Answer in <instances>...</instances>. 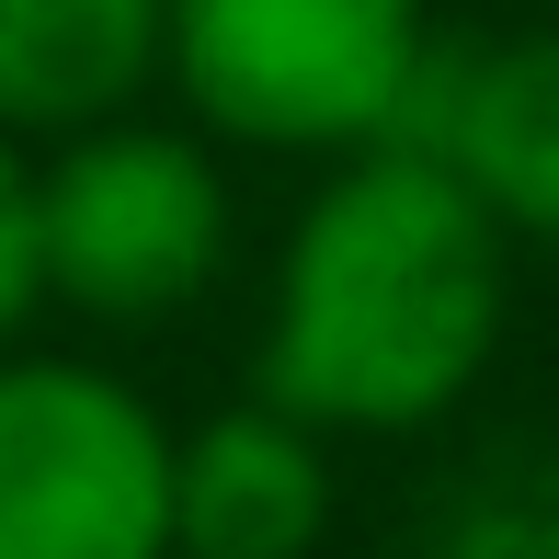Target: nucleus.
I'll use <instances>...</instances> for the list:
<instances>
[{
    "instance_id": "f257e3e1",
    "label": "nucleus",
    "mask_w": 559,
    "mask_h": 559,
    "mask_svg": "<svg viewBox=\"0 0 559 559\" xmlns=\"http://www.w3.org/2000/svg\"><path fill=\"white\" fill-rule=\"evenodd\" d=\"M514 240L423 138L320 171L286 228L251 389L309 435H423L491 377Z\"/></svg>"
},
{
    "instance_id": "f03ea898",
    "label": "nucleus",
    "mask_w": 559,
    "mask_h": 559,
    "mask_svg": "<svg viewBox=\"0 0 559 559\" xmlns=\"http://www.w3.org/2000/svg\"><path fill=\"white\" fill-rule=\"evenodd\" d=\"M435 23L423 0H171L160 81L228 148L286 160H354L412 138Z\"/></svg>"
},
{
    "instance_id": "7ed1b4c3",
    "label": "nucleus",
    "mask_w": 559,
    "mask_h": 559,
    "mask_svg": "<svg viewBox=\"0 0 559 559\" xmlns=\"http://www.w3.org/2000/svg\"><path fill=\"white\" fill-rule=\"evenodd\" d=\"M35 251L46 297L81 320H171L217 286L228 263V171L194 126L104 115L81 138H58V160H35Z\"/></svg>"
},
{
    "instance_id": "20e7f679",
    "label": "nucleus",
    "mask_w": 559,
    "mask_h": 559,
    "mask_svg": "<svg viewBox=\"0 0 559 559\" xmlns=\"http://www.w3.org/2000/svg\"><path fill=\"white\" fill-rule=\"evenodd\" d=\"M171 423L81 354H0V559H171Z\"/></svg>"
},
{
    "instance_id": "39448f33",
    "label": "nucleus",
    "mask_w": 559,
    "mask_h": 559,
    "mask_svg": "<svg viewBox=\"0 0 559 559\" xmlns=\"http://www.w3.org/2000/svg\"><path fill=\"white\" fill-rule=\"evenodd\" d=\"M412 138L502 217V240H559V23L491 46H435Z\"/></svg>"
},
{
    "instance_id": "423d86ee",
    "label": "nucleus",
    "mask_w": 559,
    "mask_h": 559,
    "mask_svg": "<svg viewBox=\"0 0 559 559\" xmlns=\"http://www.w3.org/2000/svg\"><path fill=\"white\" fill-rule=\"evenodd\" d=\"M332 537V435L263 389L171 445V559H309Z\"/></svg>"
},
{
    "instance_id": "0eeeda50",
    "label": "nucleus",
    "mask_w": 559,
    "mask_h": 559,
    "mask_svg": "<svg viewBox=\"0 0 559 559\" xmlns=\"http://www.w3.org/2000/svg\"><path fill=\"white\" fill-rule=\"evenodd\" d=\"M171 0H0V126L81 138L160 81Z\"/></svg>"
},
{
    "instance_id": "6e6552de",
    "label": "nucleus",
    "mask_w": 559,
    "mask_h": 559,
    "mask_svg": "<svg viewBox=\"0 0 559 559\" xmlns=\"http://www.w3.org/2000/svg\"><path fill=\"white\" fill-rule=\"evenodd\" d=\"M46 309V251H35V160H23V138L0 126V354L12 332Z\"/></svg>"
},
{
    "instance_id": "1a4fd4ad",
    "label": "nucleus",
    "mask_w": 559,
    "mask_h": 559,
    "mask_svg": "<svg viewBox=\"0 0 559 559\" xmlns=\"http://www.w3.org/2000/svg\"><path fill=\"white\" fill-rule=\"evenodd\" d=\"M548 23H559V0H548Z\"/></svg>"
}]
</instances>
